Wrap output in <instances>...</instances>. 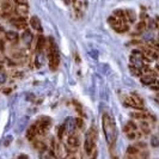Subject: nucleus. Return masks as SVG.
<instances>
[{
	"mask_svg": "<svg viewBox=\"0 0 159 159\" xmlns=\"http://www.w3.org/2000/svg\"><path fill=\"white\" fill-rule=\"evenodd\" d=\"M103 132H104L108 146L110 149H113L115 147V142L117 139V130H116V126L114 123V121L108 114L103 115Z\"/></svg>",
	"mask_w": 159,
	"mask_h": 159,
	"instance_id": "nucleus-1",
	"label": "nucleus"
},
{
	"mask_svg": "<svg viewBox=\"0 0 159 159\" xmlns=\"http://www.w3.org/2000/svg\"><path fill=\"white\" fill-rule=\"evenodd\" d=\"M64 126H65L66 133H67L68 135H69V134H73V133L76 132V129H77L76 118H72V117H68V118H66V121H65Z\"/></svg>",
	"mask_w": 159,
	"mask_h": 159,
	"instance_id": "nucleus-2",
	"label": "nucleus"
},
{
	"mask_svg": "<svg viewBox=\"0 0 159 159\" xmlns=\"http://www.w3.org/2000/svg\"><path fill=\"white\" fill-rule=\"evenodd\" d=\"M130 116L133 118H136V120H152V121H156V117L152 116L151 114L146 113V111H139V113H132Z\"/></svg>",
	"mask_w": 159,
	"mask_h": 159,
	"instance_id": "nucleus-3",
	"label": "nucleus"
},
{
	"mask_svg": "<svg viewBox=\"0 0 159 159\" xmlns=\"http://www.w3.org/2000/svg\"><path fill=\"white\" fill-rule=\"evenodd\" d=\"M11 23L12 25H14L18 30H21V29H26L28 28V24H26V21H25V18L22 17V16H19V17H17V18H14V19H11Z\"/></svg>",
	"mask_w": 159,
	"mask_h": 159,
	"instance_id": "nucleus-4",
	"label": "nucleus"
},
{
	"mask_svg": "<svg viewBox=\"0 0 159 159\" xmlns=\"http://www.w3.org/2000/svg\"><path fill=\"white\" fill-rule=\"evenodd\" d=\"M67 145L71 148H78L80 145V139L78 135H76L74 133L73 134H69L67 138Z\"/></svg>",
	"mask_w": 159,
	"mask_h": 159,
	"instance_id": "nucleus-5",
	"label": "nucleus"
},
{
	"mask_svg": "<svg viewBox=\"0 0 159 159\" xmlns=\"http://www.w3.org/2000/svg\"><path fill=\"white\" fill-rule=\"evenodd\" d=\"M14 12H16V14L17 16H26L28 14V12H29V6H28V4L25 2V4H17L16 6H14Z\"/></svg>",
	"mask_w": 159,
	"mask_h": 159,
	"instance_id": "nucleus-6",
	"label": "nucleus"
},
{
	"mask_svg": "<svg viewBox=\"0 0 159 159\" xmlns=\"http://www.w3.org/2000/svg\"><path fill=\"white\" fill-rule=\"evenodd\" d=\"M125 104L127 107H130V108H133V109H138V110H144V105H140L139 103L136 102L135 99L132 97V96H129V97H126L125 98Z\"/></svg>",
	"mask_w": 159,
	"mask_h": 159,
	"instance_id": "nucleus-7",
	"label": "nucleus"
},
{
	"mask_svg": "<svg viewBox=\"0 0 159 159\" xmlns=\"http://www.w3.org/2000/svg\"><path fill=\"white\" fill-rule=\"evenodd\" d=\"M129 61H130V64H132L133 66L139 67V68H141L144 65H145V62H144V60H142V55H135V54H132L130 57H129Z\"/></svg>",
	"mask_w": 159,
	"mask_h": 159,
	"instance_id": "nucleus-8",
	"label": "nucleus"
},
{
	"mask_svg": "<svg viewBox=\"0 0 159 159\" xmlns=\"http://www.w3.org/2000/svg\"><path fill=\"white\" fill-rule=\"evenodd\" d=\"M113 29L115 31H117V33H120V34H123V33H127L128 30H129V25H127V23L125 22H118L116 25H114Z\"/></svg>",
	"mask_w": 159,
	"mask_h": 159,
	"instance_id": "nucleus-9",
	"label": "nucleus"
},
{
	"mask_svg": "<svg viewBox=\"0 0 159 159\" xmlns=\"http://www.w3.org/2000/svg\"><path fill=\"white\" fill-rule=\"evenodd\" d=\"M33 40H34V35H33V33H31L30 30H26V29H25L22 35V41L24 42V45H31Z\"/></svg>",
	"mask_w": 159,
	"mask_h": 159,
	"instance_id": "nucleus-10",
	"label": "nucleus"
},
{
	"mask_svg": "<svg viewBox=\"0 0 159 159\" xmlns=\"http://www.w3.org/2000/svg\"><path fill=\"white\" fill-rule=\"evenodd\" d=\"M36 135H37V126L35 123V125H33L28 129V132H26V139L29 141H34Z\"/></svg>",
	"mask_w": 159,
	"mask_h": 159,
	"instance_id": "nucleus-11",
	"label": "nucleus"
},
{
	"mask_svg": "<svg viewBox=\"0 0 159 159\" xmlns=\"http://www.w3.org/2000/svg\"><path fill=\"white\" fill-rule=\"evenodd\" d=\"M30 25L33 26V29H35L36 31H38V33H42V25H41V21L37 18V17H31V19H30Z\"/></svg>",
	"mask_w": 159,
	"mask_h": 159,
	"instance_id": "nucleus-12",
	"label": "nucleus"
},
{
	"mask_svg": "<svg viewBox=\"0 0 159 159\" xmlns=\"http://www.w3.org/2000/svg\"><path fill=\"white\" fill-rule=\"evenodd\" d=\"M45 45H47V41H45V36L43 35H38L37 42H36V49H37V52H42Z\"/></svg>",
	"mask_w": 159,
	"mask_h": 159,
	"instance_id": "nucleus-13",
	"label": "nucleus"
},
{
	"mask_svg": "<svg viewBox=\"0 0 159 159\" xmlns=\"http://www.w3.org/2000/svg\"><path fill=\"white\" fill-rule=\"evenodd\" d=\"M156 79H157V78H154V77H152V76H149V74H144V76L140 77L141 84H142V85H148V86H149L152 83H154Z\"/></svg>",
	"mask_w": 159,
	"mask_h": 159,
	"instance_id": "nucleus-14",
	"label": "nucleus"
},
{
	"mask_svg": "<svg viewBox=\"0 0 159 159\" xmlns=\"http://www.w3.org/2000/svg\"><path fill=\"white\" fill-rule=\"evenodd\" d=\"M33 145H34V148L40 151V152H43V151H47V145H45L43 141L41 140H34L33 141Z\"/></svg>",
	"mask_w": 159,
	"mask_h": 159,
	"instance_id": "nucleus-15",
	"label": "nucleus"
},
{
	"mask_svg": "<svg viewBox=\"0 0 159 159\" xmlns=\"http://www.w3.org/2000/svg\"><path fill=\"white\" fill-rule=\"evenodd\" d=\"M139 152H140L139 147H136V146H129V147L127 148V157L134 158V157H136L139 154Z\"/></svg>",
	"mask_w": 159,
	"mask_h": 159,
	"instance_id": "nucleus-16",
	"label": "nucleus"
},
{
	"mask_svg": "<svg viewBox=\"0 0 159 159\" xmlns=\"http://www.w3.org/2000/svg\"><path fill=\"white\" fill-rule=\"evenodd\" d=\"M5 37L9 42H17L18 41V34L16 31H7L5 33Z\"/></svg>",
	"mask_w": 159,
	"mask_h": 159,
	"instance_id": "nucleus-17",
	"label": "nucleus"
},
{
	"mask_svg": "<svg viewBox=\"0 0 159 159\" xmlns=\"http://www.w3.org/2000/svg\"><path fill=\"white\" fill-rule=\"evenodd\" d=\"M126 12V17H127V22L129 23H134L136 19V14L134 11H132V10H127Z\"/></svg>",
	"mask_w": 159,
	"mask_h": 159,
	"instance_id": "nucleus-18",
	"label": "nucleus"
},
{
	"mask_svg": "<svg viewBox=\"0 0 159 159\" xmlns=\"http://www.w3.org/2000/svg\"><path fill=\"white\" fill-rule=\"evenodd\" d=\"M26 123H28V117H23L22 120L18 122V126H17V132H18V133L23 132V130L26 128Z\"/></svg>",
	"mask_w": 159,
	"mask_h": 159,
	"instance_id": "nucleus-19",
	"label": "nucleus"
},
{
	"mask_svg": "<svg viewBox=\"0 0 159 159\" xmlns=\"http://www.w3.org/2000/svg\"><path fill=\"white\" fill-rule=\"evenodd\" d=\"M114 16H115V17H117L118 19H121L122 22L127 23V17H126L125 11H122V10H116V11L114 12Z\"/></svg>",
	"mask_w": 159,
	"mask_h": 159,
	"instance_id": "nucleus-20",
	"label": "nucleus"
},
{
	"mask_svg": "<svg viewBox=\"0 0 159 159\" xmlns=\"http://www.w3.org/2000/svg\"><path fill=\"white\" fill-rule=\"evenodd\" d=\"M129 69H130V73H132L134 77H141V76H142V71H141V68L135 67V66L130 65V66H129Z\"/></svg>",
	"mask_w": 159,
	"mask_h": 159,
	"instance_id": "nucleus-21",
	"label": "nucleus"
},
{
	"mask_svg": "<svg viewBox=\"0 0 159 159\" xmlns=\"http://www.w3.org/2000/svg\"><path fill=\"white\" fill-rule=\"evenodd\" d=\"M1 10L4 12H11L12 10V5L10 4L9 0H5L2 4H1Z\"/></svg>",
	"mask_w": 159,
	"mask_h": 159,
	"instance_id": "nucleus-22",
	"label": "nucleus"
},
{
	"mask_svg": "<svg viewBox=\"0 0 159 159\" xmlns=\"http://www.w3.org/2000/svg\"><path fill=\"white\" fill-rule=\"evenodd\" d=\"M43 59H45V55L42 54V52H38V54L36 56V67H40L43 64Z\"/></svg>",
	"mask_w": 159,
	"mask_h": 159,
	"instance_id": "nucleus-23",
	"label": "nucleus"
},
{
	"mask_svg": "<svg viewBox=\"0 0 159 159\" xmlns=\"http://www.w3.org/2000/svg\"><path fill=\"white\" fill-rule=\"evenodd\" d=\"M118 22H121V19H118V18H117V17H115L114 14H113V16H110V17L108 18V23H109L111 26L116 25V24H117Z\"/></svg>",
	"mask_w": 159,
	"mask_h": 159,
	"instance_id": "nucleus-24",
	"label": "nucleus"
},
{
	"mask_svg": "<svg viewBox=\"0 0 159 159\" xmlns=\"http://www.w3.org/2000/svg\"><path fill=\"white\" fill-rule=\"evenodd\" d=\"M146 28H147V24H146L145 21H141V22L136 25V29H138L139 31H144V30H146Z\"/></svg>",
	"mask_w": 159,
	"mask_h": 159,
	"instance_id": "nucleus-25",
	"label": "nucleus"
},
{
	"mask_svg": "<svg viewBox=\"0 0 159 159\" xmlns=\"http://www.w3.org/2000/svg\"><path fill=\"white\" fill-rule=\"evenodd\" d=\"M66 133V129H65V126H60L59 127V130H57V138L59 139H62L64 138V134Z\"/></svg>",
	"mask_w": 159,
	"mask_h": 159,
	"instance_id": "nucleus-26",
	"label": "nucleus"
},
{
	"mask_svg": "<svg viewBox=\"0 0 159 159\" xmlns=\"http://www.w3.org/2000/svg\"><path fill=\"white\" fill-rule=\"evenodd\" d=\"M151 145H152L153 147H158L159 146V136H157V135L152 136V139H151Z\"/></svg>",
	"mask_w": 159,
	"mask_h": 159,
	"instance_id": "nucleus-27",
	"label": "nucleus"
},
{
	"mask_svg": "<svg viewBox=\"0 0 159 159\" xmlns=\"http://www.w3.org/2000/svg\"><path fill=\"white\" fill-rule=\"evenodd\" d=\"M149 87H151V90L157 91V92H158V91H159V81L156 79V80H154V83H152V84L149 85Z\"/></svg>",
	"mask_w": 159,
	"mask_h": 159,
	"instance_id": "nucleus-28",
	"label": "nucleus"
},
{
	"mask_svg": "<svg viewBox=\"0 0 159 159\" xmlns=\"http://www.w3.org/2000/svg\"><path fill=\"white\" fill-rule=\"evenodd\" d=\"M6 78H7V77H6V73H5L2 69H0V85L6 81Z\"/></svg>",
	"mask_w": 159,
	"mask_h": 159,
	"instance_id": "nucleus-29",
	"label": "nucleus"
},
{
	"mask_svg": "<svg viewBox=\"0 0 159 159\" xmlns=\"http://www.w3.org/2000/svg\"><path fill=\"white\" fill-rule=\"evenodd\" d=\"M76 125H77V128H83V126H84L83 118H80V117H77V118H76Z\"/></svg>",
	"mask_w": 159,
	"mask_h": 159,
	"instance_id": "nucleus-30",
	"label": "nucleus"
},
{
	"mask_svg": "<svg viewBox=\"0 0 159 159\" xmlns=\"http://www.w3.org/2000/svg\"><path fill=\"white\" fill-rule=\"evenodd\" d=\"M11 141H12V136H7L5 139V141H4V146H9L11 144Z\"/></svg>",
	"mask_w": 159,
	"mask_h": 159,
	"instance_id": "nucleus-31",
	"label": "nucleus"
},
{
	"mask_svg": "<svg viewBox=\"0 0 159 159\" xmlns=\"http://www.w3.org/2000/svg\"><path fill=\"white\" fill-rule=\"evenodd\" d=\"M10 16H11V12H2V14H1V17L5 18V19L10 18Z\"/></svg>",
	"mask_w": 159,
	"mask_h": 159,
	"instance_id": "nucleus-32",
	"label": "nucleus"
},
{
	"mask_svg": "<svg viewBox=\"0 0 159 159\" xmlns=\"http://www.w3.org/2000/svg\"><path fill=\"white\" fill-rule=\"evenodd\" d=\"M135 146H136V147H139V148H146V144L140 141V142H138V144H136Z\"/></svg>",
	"mask_w": 159,
	"mask_h": 159,
	"instance_id": "nucleus-33",
	"label": "nucleus"
},
{
	"mask_svg": "<svg viewBox=\"0 0 159 159\" xmlns=\"http://www.w3.org/2000/svg\"><path fill=\"white\" fill-rule=\"evenodd\" d=\"M154 22H156V29L159 31V16L156 17V19H154Z\"/></svg>",
	"mask_w": 159,
	"mask_h": 159,
	"instance_id": "nucleus-34",
	"label": "nucleus"
},
{
	"mask_svg": "<svg viewBox=\"0 0 159 159\" xmlns=\"http://www.w3.org/2000/svg\"><path fill=\"white\" fill-rule=\"evenodd\" d=\"M0 50H1V52L5 50V45H4V41H2L1 38H0Z\"/></svg>",
	"mask_w": 159,
	"mask_h": 159,
	"instance_id": "nucleus-35",
	"label": "nucleus"
},
{
	"mask_svg": "<svg viewBox=\"0 0 159 159\" xmlns=\"http://www.w3.org/2000/svg\"><path fill=\"white\" fill-rule=\"evenodd\" d=\"M14 2L16 4H25V2H28V0H14Z\"/></svg>",
	"mask_w": 159,
	"mask_h": 159,
	"instance_id": "nucleus-36",
	"label": "nucleus"
},
{
	"mask_svg": "<svg viewBox=\"0 0 159 159\" xmlns=\"http://www.w3.org/2000/svg\"><path fill=\"white\" fill-rule=\"evenodd\" d=\"M10 92H11V89H5L4 90V93H6V95H9Z\"/></svg>",
	"mask_w": 159,
	"mask_h": 159,
	"instance_id": "nucleus-37",
	"label": "nucleus"
},
{
	"mask_svg": "<svg viewBox=\"0 0 159 159\" xmlns=\"http://www.w3.org/2000/svg\"><path fill=\"white\" fill-rule=\"evenodd\" d=\"M0 33H4V28H2V25L0 24Z\"/></svg>",
	"mask_w": 159,
	"mask_h": 159,
	"instance_id": "nucleus-38",
	"label": "nucleus"
},
{
	"mask_svg": "<svg viewBox=\"0 0 159 159\" xmlns=\"http://www.w3.org/2000/svg\"><path fill=\"white\" fill-rule=\"evenodd\" d=\"M156 71H157V72L159 73V64H158V65H156Z\"/></svg>",
	"mask_w": 159,
	"mask_h": 159,
	"instance_id": "nucleus-39",
	"label": "nucleus"
},
{
	"mask_svg": "<svg viewBox=\"0 0 159 159\" xmlns=\"http://www.w3.org/2000/svg\"><path fill=\"white\" fill-rule=\"evenodd\" d=\"M71 1H72V2H73V4H76V2H77V1H78V0H71Z\"/></svg>",
	"mask_w": 159,
	"mask_h": 159,
	"instance_id": "nucleus-40",
	"label": "nucleus"
}]
</instances>
